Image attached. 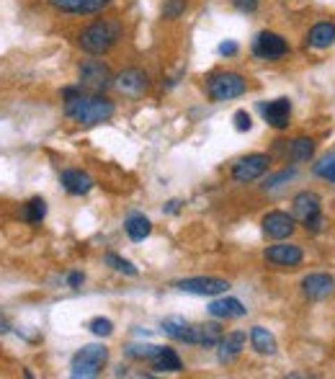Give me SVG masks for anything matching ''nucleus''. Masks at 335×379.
<instances>
[{
  "label": "nucleus",
  "instance_id": "nucleus-30",
  "mask_svg": "<svg viewBox=\"0 0 335 379\" xmlns=\"http://www.w3.org/2000/svg\"><path fill=\"white\" fill-rule=\"evenodd\" d=\"M129 359H142V361H150L155 353L160 351V346H127L124 348Z\"/></svg>",
  "mask_w": 335,
  "mask_h": 379
},
{
  "label": "nucleus",
  "instance_id": "nucleus-18",
  "mask_svg": "<svg viewBox=\"0 0 335 379\" xmlns=\"http://www.w3.org/2000/svg\"><path fill=\"white\" fill-rule=\"evenodd\" d=\"M60 183H62V189L67 191L70 196H85V194L93 189V178L85 171H78V168L62 171Z\"/></svg>",
  "mask_w": 335,
  "mask_h": 379
},
{
  "label": "nucleus",
  "instance_id": "nucleus-22",
  "mask_svg": "<svg viewBox=\"0 0 335 379\" xmlns=\"http://www.w3.org/2000/svg\"><path fill=\"white\" fill-rule=\"evenodd\" d=\"M307 44L315 49H327L330 44H335V24H330V21L315 24L307 34Z\"/></svg>",
  "mask_w": 335,
  "mask_h": 379
},
{
  "label": "nucleus",
  "instance_id": "nucleus-7",
  "mask_svg": "<svg viewBox=\"0 0 335 379\" xmlns=\"http://www.w3.org/2000/svg\"><path fill=\"white\" fill-rule=\"evenodd\" d=\"M175 287L186 294H196V297H217V294L230 292V281L217 279V276H194V279H181Z\"/></svg>",
  "mask_w": 335,
  "mask_h": 379
},
{
  "label": "nucleus",
  "instance_id": "nucleus-24",
  "mask_svg": "<svg viewBox=\"0 0 335 379\" xmlns=\"http://www.w3.org/2000/svg\"><path fill=\"white\" fill-rule=\"evenodd\" d=\"M289 160H294V162H304V160H309L312 155H315V142L309 140V137H297V140H291V144H289Z\"/></svg>",
  "mask_w": 335,
  "mask_h": 379
},
{
  "label": "nucleus",
  "instance_id": "nucleus-5",
  "mask_svg": "<svg viewBox=\"0 0 335 379\" xmlns=\"http://www.w3.org/2000/svg\"><path fill=\"white\" fill-rule=\"evenodd\" d=\"M78 75H80L78 85L85 93H103L114 83V72H111V67L103 60H83L78 65Z\"/></svg>",
  "mask_w": 335,
  "mask_h": 379
},
{
  "label": "nucleus",
  "instance_id": "nucleus-31",
  "mask_svg": "<svg viewBox=\"0 0 335 379\" xmlns=\"http://www.w3.org/2000/svg\"><path fill=\"white\" fill-rule=\"evenodd\" d=\"M88 328H91V333L98 335V338H109V335L114 333V323H111L109 317H93Z\"/></svg>",
  "mask_w": 335,
  "mask_h": 379
},
{
  "label": "nucleus",
  "instance_id": "nucleus-29",
  "mask_svg": "<svg viewBox=\"0 0 335 379\" xmlns=\"http://www.w3.org/2000/svg\"><path fill=\"white\" fill-rule=\"evenodd\" d=\"M312 173L320 176V178L330 180V183H335V155H327V158H323L320 162H315Z\"/></svg>",
  "mask_w": 335,
  "mask_h": 379
},
{
  "label": "nucleus",
  "instance_id": "nucleus-4",
  "mask_svg": "<svg viewBox=\"0 0 335 379\" xmlns=\"http://www.w3.org/2000/svg\"><path fill=\"white\" fill-rule=\"evenodd\" d=\"M245 90H248V81H245L240 72H214L209 75L207 81V93L212 101H232V99H240Z\"/></svg>",
  "mask_w": 335,
  "mask_h": 379
},
{
  "label": "nucleus",
  "instance_id": "nucleus-35",
  "mask_svg": "<svg viewBox=\"0 0 335 379\" xmlns=\"http://www.w3.org/2000/svg\"><path fill=\"white\" fill-rule=\"evenodd\" d=\"M237 49H240V47H237L235 42H222V44H219V54H222V57H232V54H237Z\"/></svg>",
  "mask_w": 335,
  "mask_h": 379
},
{
  "label": "nucleus",
  "instance_id": "nucleus-21",
  "mask_svg": "<svg viewBox=\"0 0 335 379\" xmlns=\"http://www.w3.org/2000/svg\"><path fill=\"white\" fill-rule=\"evenodd\" d=\"M150 364H153L155 371H173V374L183 371L181 356L173 351V348H168V346H160V351L155 353L153 359H150Z\"/></svg>",
  "mask_w": 335,
  "mask_h": 379
},
{
  "label": "nucleus",
  "instance_id": "nucleus-26",
  "mask_svg": "<svg viewBox=\"0 0 335 379\" xmlns=\"http://www.w3.org/2000/svg\"><path fill=\"white\" fill-rule=\"evenodd\" d=\"M186 328H189V320H183V317H178V315L165 317L163 323H160V330H163L168 338H173V341H178V343H181Z\"/></svg>",
  "mask_w": 335,
  "mask_h": 379
},
{
  "label": "nucleus",
  "instance_id": "nucleus-6",
  "mask_svg": "<svg viewBox=\"0 0 335 379\" xmlns=\"http://www.w3.org/2000/svg\"><path fill=\"white\" fill-rule=\"evenodd\" d=\"M117 93L127 96V99H139L147 88H150V78L142 67H127L121 70L119 75H114V83H111Z\"/></svg>",
  "mask_w": 335,
  "mask_h": 379
},
{
  "label": "nucleus",
  "instance_id": "nucleus-12",
  "mask_svg": "<svg viewBox=\"0 0 335 379\" xmlns=\"http://www.w3.org/2000/svg\"><path fill=\"white\" fill-rule=\"evenodd\" d=\"M263 235L268 237V240H284V237H289L294 230H297V219L286 212H279V209H273L268 214L263 217Z\"/></svg>",
  "mask_w": 335,
  "mask_h": 379
},
{
  "label": "nucleus",
  "instance_id": "nucleus-1",
  "mask_svg": "<svg viewBox=\"0 0 335 379\" xmlns=\"http://www.w3.org/2000/svg\"><path fill=\"white\" fill-rule=\"evenodd\" d=\"M62 101H65V114L67 119H73L75 124L83 126H96L103 124L114 117V101L106 99L103 93H85L80 85H67L62 90Z\"/></svg>",
  "mask_w": 335,
  "mask_h": 379
},
{
  "label": "nucleus",
  "instance_id": "nucleus-16",
  "mask_svg": "<svg viewBox=\"0 0 335 379\" xmlns=\"http://www.w3.org/2000/svg\"><path fill=\"white\" fill-rule=\"evenodd\" d=\"M245 341H248V335L243 330H232V333H225L219 338V343L214 346L217 348V359L219 364H232V361L243 353L245 348Z\"/></svg>",
  "mask_w": 335,
  "mask_h": 379
},
{
  "label": "nucleus",
  "instance_id": "nucleus-37",
  "mask_svg": "<svg viewBox=\"0 0 335 379\" xmlns=\"http://www.w3.org/2000/svg\"><path fill=\"white\" fill-rule=\"evenodd\" d=\"M178 209H181V201H178V199H173V201H168V207H165V212H168V214H175Z\"/></svg>",
  "mask_w": 335,
  "mask_h": 379
},
{
  "label": "nucleus",
  "instance_id": "nucleus-10",
  "mask_svg": "<svg viewBox=\"0 0 335 379\" xmlns=\"http://www.w3.org/2000/svg\"><path fill=\"white\" fill-rule=\"evenodd\" d=\"M225 335L222 325L219 323H201V325H191L186 328L181 343H189V346H204V348H214L219 343V338Z\"/></svg>",
  "mask_w": 335,
  "mask_h": 379
},
{
  "label": "nucleus",
  "instance_id": "nucleus-17",
  "mask_svg": "<svg viewBox=\"0 0 335 379\" xmlns=\"http://www.w3.org/2000/svg\"><path fill=\"white\" fill-rule=\"evenodd\" d=\"M320 209H323V201H320V196H317L315 191H302V194L294 196V214L291 217L304 225L309 219L320 217Z\"/></svg>",
  "mask_w": 335,
  "mask_h": 379
},
{
  "label": "nucleus",
  "instance_id": "nucleus-2",
  "mask_svg": "<svg viewBox=\"0 0 335 379\" xmlns=\"http://www.w3.org/2000/svg\"><path fill=\"white\" fill-rule=\"evenodd\" d=\"M119 39H121V24L117 18H98L91 26L83 28L78 44H80L83 52L98 57V54H106L109 49H114Z\"/></svg>",
  "mask_w": 335,
  "mask_h": 379
},
{
  "label": "nucleus",
  "instance_id": "nucleus-3",
  "mask_svg": "<svg viewBox=\"0 0 335 379\" xmlns=\"http://www.w3.org/2000/svg\"><path fill=\"white\" fill-rule=\"evenodd\" d=\"M106 364H109V348L101 346V343H88V346H83L80 351L73 356V361H70V377L75 379L98 377Z\"/></svg>",
  "mask_w": 335,
  "mask_h": 379
},
{
  "label": "nucleus",
  "instance_id": "nucleus-19",
  "mask_svg": "<svg viewBox=\"0 0 335 379\" xmlns=\"http://www.w3.org/2000/svg\"><path fill=\"white\" fill-rule=\"evenodd\" d=\"M245 312H248V307L237 297H219L212 299V305H209V315L217 320H237V317H245Z\"/></svg>",
  "mask_w": 335,
  "mask_h": 379
},
{
  "label": "nucleus",
  "instance_id": "nucleus-32",
  "mask_svg": "<svg viewBox=\"0 0 335 379\" xmlns=\"http://www.w3.org/2000/svg\"><path fill=\"white\" fill-rule=\"evenodd\" d=\"M186 10V0H165L163 6V18L173 21V18H181Z\"/></svg>",
  "mask_w": 335,
  "mask_h": 379
},
{
  "label": "nucleus",
  "instance_id": "nucleus-9",
  "mask_svg": "<svg viewBox=\"0 0 335 379\" xmlns=\"http://www.w3.org/2000/svg\"><path fill=\"white\" fill-rule=\"evenodd\" d=\"M268 162L271 158L263 153H255V155H248V158H240V160L232 165V178L237 183H253L268 171Z\"/></svg>",
  "mask_w": 335,
  "mask_h": 379
},
{
  "label": "nucleus",
  "instance_id": "nucleus-13",
  "mask_svg": "<svg viewBox=\"0 0 335 379\" xmlns=\"http://www.w3.org/2000/svg\"><path fill=\"white\" fill-rule=\"evenodd\" d=\"M57 13H67V16H93L109 8L114 0H46Z\"/></svg>",
  "mask_w": 335,
  "mask_h": 379
},
{
  "label": "nucleus",
  "instance_id": "nucleus-33",
  "mask_svg": "<svg viewBox=\"0 0 335 379\" xmlns=\"http://www.w3.org/2000/svg\"><path fill=\"white\" fill-rule=\"evenodd\" d=\"M232 121H235V129H237V132H250V129H253V119H250V114H248L245 108L235 111Z\"/></svg>",
  "mask_w": 335,
  "mask_h": 379
},
{
  "label": "nucleus",
  "instance_id": "nucleus-25",
  "mask_svg": "<svg viewBox=\"0 0 335 379\" xmlns=\"http://www.w3.org/2000/svg\"><path fill=\"white\" fill-rule=\"evenodd\" d=\"M46 217V201L42 196H34L26 201V207H24V219H26L28 225H42Z\"/></svg>",
  "mask_w": 335,
  "mask_h": 379
},
{
  "label": "nucleus",
  "instance_id": "nucleus-36",
  "mask_svg": "<svg viewBox=\"0 0 335 379\" xmlns=\"http://www.w3.org/2000/svg\"><path fill=\"white\" fill-rule=\"evenodd\" d=\"M83 281H85V276H83L80 271H73V273L67 276V284H70V287H73V289H80Z\"/></svg>",
  "mask_w": 335,
  "mask_h": 379
},
{
  "label": "nucleus",
  "instance_id": "nucleus-28",
  "mask_svg": "<svg viewBox=\"0 0 335 379\" xmlns=\"http://www.w3.org/2000/svg\"><path fill=\"white\" fill-rule=\"evenodd\" d=\"M291 178H297V168H284L281 173H276V176H268V178H266V183H263V191L279 189V186H284V183H289Z\"/></svg>",
  "mask_w": 335,
  "mask_h": 379
},
{
  "label": "nucleus",
  "instance_id": "nucleus-27",
  "mask_svg": "<svg viewBox=\"0 0 335 379\" xmlns=\"http://www.w3.org/2000/svg\"><path fill=\"white\" fill-rule=\"evenodd\" d=\"M103 261H106V266H111V269L119 271V273H124V276H137V273H139V269H137L135 263L127 261V258H121V255H117V253H106Z\"/></svg>",
  "mask_w": 335,
  "mask_h": 379
},
{
  "label": "nucleus",
  "instance_id": "nucleus-11",
  "mask_svg": "<svg viewBox=\"0 0 335 379\" xmlns=\"http://www.w3.org/2000/svg\"><path fill=\"white\" fill-rule=\"evenodd\" d=\"M263 258L266 263H271L276 269H297L302 258H304V253L299 245H291V243H279V245H271V248H266L263 253Z\"/></svg>",
  "mask_w": 335,
  "mask_h": 379
},
{
  "label": "nucleus",
  "instance_id": "nucleus-23",
  "mask_svg": "<svg viewBox=\"0 0 335 379\" xmlns=\"http://www.w3.org/2000/svg\"><path fill=\"white\" fill-rule=\"evenodd\" d=\"M124 233L129 235L132 243H142L153 233V222L145 214H129L127 222H124Z\"/></svg>",
  "mask_w": 335,
  "mask_h": 379
},
{
  "label": "nucleus",
  "instance_id": "nucleus-15",
  "mask_svg": "<svg viewBox=\"0 0 335 379\" xmlns=\"http://www.w3.org/2000/svg\"><path fill=\"white\" fill-rule=\"evenodd\" d=\"M261 114L268 126H273V129H286L291 119V101L276 99V101H268V103H261Z\"/></svg>",
  "mask_w": 335,
  "mask_h": 379
},
{
  "label": "nucleus",
  "instance_id": "nucleus-14",
  "mask_svg": "<svg viewBox=\"0 0 335 379\" xmlns=\"http://www.w3.org/2000/svg\"><path fill=\"white\" fill-rule=\"evenodd\" d=\"M302 292H304V297L307 299H327L330 294L335 292V279L330 273H323V271H317V273H309L302 279Z\"/></svg>",
  "mask_w": 335,
  "mask_h": 379
},
{
  "label": "nucleus",
  "instance_id": "nucleus-20",
  "mask_svg": "<svg viewBox=\"0 0 335 379\" xmlns=\"http://www.w3.org/2000/svg\"><path fill=\"white\" fill-rule=\"evenodd\" d=\"M250 346H253L255 353H261V356H273L276 348H279L273 333L268 328H263V325H253V328H250Z\"/></svg>",
  "mask_w": 335,
  "mask_h": 379
},
{
  "label": "nucleus",
  "instance_id": "nucleus-34",
  "mask_svg": "<svg viewBox=\"0 0 335 379\" xmlns=\"http://www.w3.org/2000/svg\"><path fill=\"white\" fill-rule=\"evenodd\" d=\"M235 3L237 10H243V13H255L258 6H261V0H232Z\"/></svg>",
  "mask_w": 335,
  "mask_h": 379
},
{
  "label": "nucleus",
  "instance_id": "nucleus-8",
  "mask_svg": "<svg viewBox=\"0 0 335 379\" xmlns=\"http://www.w3.org/2000/svg\"><path fill=\"white\" fill-rule=\"evenodd\" d=\"M253 54L258 60H281L289 54V44L276 31H261L253 39Z\"/></svg>",
  "mask_w": 335,
  "mask_h": 379
}]
</instances>
